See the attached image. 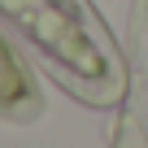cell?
<instances>
[{
  "instance_id": "obj_1",
  "label": "cell",
  "mask_w": 148,
  "mask_h": 148,
  "mask_svg": "<svg viewBox=\"0 0 148 148\" xmlns=\"http://www.w3.org/2000/svg\"><path fill=\"white\" fill-rule=\"evenodd\" d=\"M0 22L70 100L100 113L126 105L131 57L92 0H0Z\"/></svg>"
},
{
  "instance_id": "obj_2",
  "label": "cell",
  "mask_w": 148,
  "mask_h": 148,
  "mask_svg": "<svg viewBox=\"0 0 148 148\" xmlns=\"http://www.w3.org/2000/svg\"><path fill=\"white\" fill-rule=\"evenodd\" d=\"M39 113H44V92L35 87L13 39L0 31V122H35Z\"/></svg>"
}]
</instances>
